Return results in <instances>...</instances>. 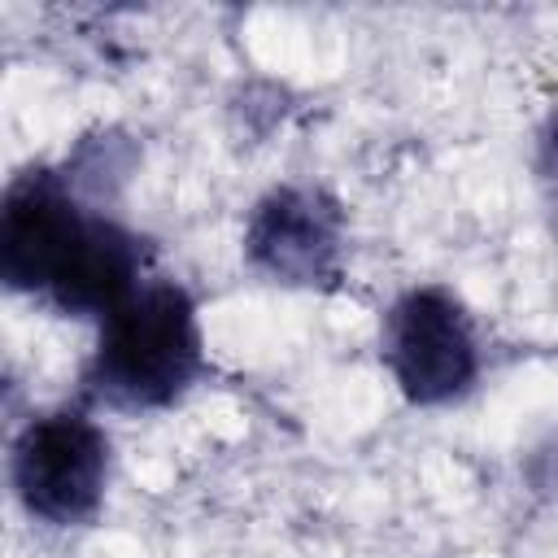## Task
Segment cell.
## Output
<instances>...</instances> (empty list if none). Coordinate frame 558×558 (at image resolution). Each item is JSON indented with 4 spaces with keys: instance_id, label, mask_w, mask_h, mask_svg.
Returning <instances> with one entry per match:
<instances>
[{
    "instance_id": "cell-1",
    "label": "cell",
    "mask_w": 558,
    "mask_h": 558,
    "mask_svg": "<svg viewBox=\"0 0 558 558\" xmlns=\"http://www.w3.org/2000/svg\"><path fill=\"white\" fill-rule=\"evenodd\" d=\"M205 366V340L187 288L144 279L109 318L83 366V397L109 410L174 405Z\"/></svg>"
},
{
    "instance_id": "cell-2",
    "label": "cell",
    "mask_w": 558,
    "mask_h": 558,
    "mask_svg": "<svg viewBox=\"0 0 558 558\" xmlns=\"http://www.w3.org/2000/svg\"><path fill=\"white\" fill-rule=\"evenodd\" d=\"M9 480L31 519L74 527L96 519L109 484V436L78 405L35 414L9 453Z\"/></svg>"
},
{
    "instance_id": "cell-3",
    "label": "cell",
    "mask_w": 558,
    "mask_h": 558,
    "mask_svg": "<svg viewBox=\"0 0 558 558\" xmlns=\"http://www.w3.org/2000/svg\"><path fill=\"white\" fill-rule=\"evenodd\" d=\"M105 209L83 201L65 166H31L9 179L0 205V275L17 292L52 296Z\"/></svg>"
},
{
    "instance_id": "cell-4",
    "label": "cell",
    "mask_w": 558,
    "mask_h": 558,
    "mask_svg": "<svg viewBox=\"0 0 558 558\" xmlns=\"http://www.w3.org/2000/svg\"><path fill=\"white\" fill-rule=\"evenodd\" d=\"M379 357L414 405L458 401L480 379V340L471 314L445 288H410L388 305Z\"/></svg>"
},
{
    "instance_id": "cell-5",
    "label": "cell",
    "mask_w": 558,
    "mask_h": 558,
    "mask_svg": "<svg viewBox=\"0 0 558 558\" xmlns=\"http://www.w3.org/2000/svg\"><path fill=\"white\" fill-rule=\"evenodd\" d=\"M244 257L275 283L314 288L340 275L344 257V209L336 196L310 183L270 187L244 227Z\"/></svg>"
},
{
    "instance_id": "cell-6",
    "label": "cell",
    "mask_w": 558,
    "mask_h": 558,
    "mask_svg": "<svg viewBox=\"0 0 558 558\" xmlns=\"http://www.w3.org/2000/svg\"><path fill=\"white\" fill-rule=\"evenodd\" d=\"M541 183L549 187V196H554V205H558V105H554V113H549V122H545V131H541Z\"/></svg>"
}]
</instances>
